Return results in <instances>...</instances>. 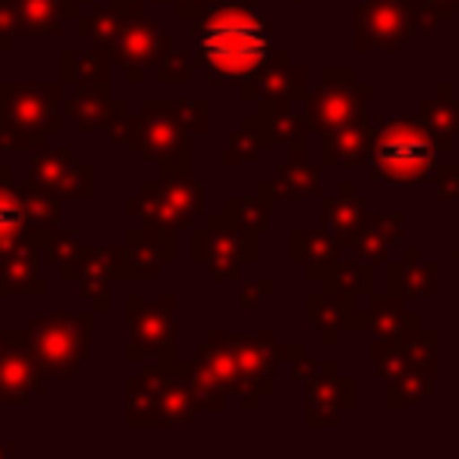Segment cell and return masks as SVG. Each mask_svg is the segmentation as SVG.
I'll use <instances>...</instances> for the list:
<instances>
[{"label": "cell", "instance_id": "1", "mask_svg": "<svg viewBox=\"0 0 459 459\" xmlns=\"http://www.w3.org/2000/svg\"><path fill=\"white\" fill-rule=\"evenodd\" d=\"M197 47H201V57L222 72V75H244L251 72L265 50H269V32L262 22H255L251 14H240V11H230V14H219L212 18L201 36H197Z\"/></svg>", "mask_w": 459, "mask_h": 459}]
</instances>
